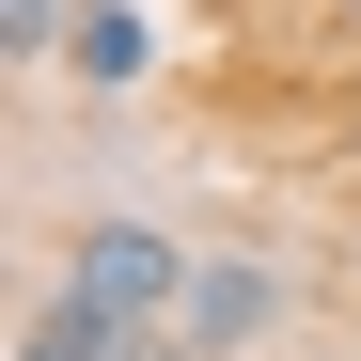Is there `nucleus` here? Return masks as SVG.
I'll list each match as a JSON object with an SVG mask.
<instances>
[{
  "label": "nucleus",
  "instance_id": "nucleus-4",
  "mask_svg": "<svg viewBox=\"0 0 361 361\" xmlns=\"http://www.w3.org/2000/svg\"><path fill=\"white\" fill-rule=\"evenodd\" d=\"M63 32H79V0H0V63H47Z\"/></svg>",
  "mask_w": 361,
  "mask_h": 361
},
{
  "label": "nucleus",
  "instance_id": "nucleus-3",
  "mask_svg": "<svg viewBox=\"0 0 361 361\" xmlns=\"http://www.w3.org/2000/svg\"><path fill=\"white\" fill-rule=\"evenodd\" d=\"M63 63H79L94 94H126V79L157 63V16H126V0H79V32H63Z\"/></svg>",
  "mask_w": 361,
  "mask_h": 361
},
{
  "label": "nucleus",
  "instance_id": "nucleus-5",
  "mask_svg": "<svg viewBox=\"0 0 361 361\" xmlns=\"http://www.w3.org/2000/svg\"><path fill=\"white\" fill-rule=\"evenodd\" d=\"M16 361H63V330H32V345H16Z\"/></svg>",
  "mask_w": 361,
  "mask_h": 361
},
{
  "label": "nucleus",
  "instance_id": "nucleus-2",
  "mask_svg": "<svg viewBox=\"0 0 361 361\" xmlns=\"http://www.w3.org/2000/svg\"><path fill=\"white\" fill-rule=\"evenodd\" d=\"M267 330H283V267L204 252V267H189V361H235V345H267Z\"/></svg>",
  "mask_w": 361,
  "mask_h": 361
},
{
  "label": "nucleus",
  "instance_id": "nucleus-1",
  "mask_svg": "<svg viewBox=\"0 0 361 361\" xmlns=\"http://www.w3.org/2000/svg\"><path fill=\"white\" fill-rule=\"evenodd\" d=\"M47 330H63V361H189V252L157 220H94L63 252Z\"/></svg>",
  "mask_w": 361,
  "mask_h": 361
}]
</instances>
